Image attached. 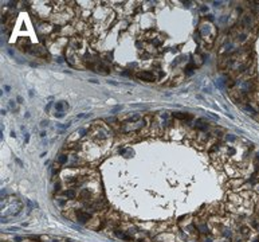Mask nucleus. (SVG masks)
I'll return each mask as SVG.
<instances>
[{"mask_svg":"<svg viewBox=\"0 0 259 242\" xmlns=\"http://www.w3.org/2000/svg\"><path fill=\"white\" fill-rule=\"evenodd\" d=\"M122 109V106H117V108H114V109L111 110V112H110V113H117V112H119V110Z\"/></svg>","mask_w":259,"mask_h":242,"instance_id":"10","label":"nucleus"},{"mask_svg":"<svg viewBox=\"0 0 259 242\" xmlns=\"http://www.w3.org/2000/svg\"><path fill=\"white\" fill-rule=\"evenodd\" d=\"M121 74H122L123 77H132V74H130V73H129V71H127V70L122 71V73H121Z\"/></svg>","mask_w":259,"mask_h":242,"instance_id":"11","label":"nucleus"},{"mask_svg":"<svg viewBox=\"0 0 259 242\" xmlns=\"http://www.w3.org/2000/svg\"><path fill=\"white\" fill-rule=\"evenodd\" d=\"M67 160H69V156L67 155H61L59 158H58V164H66L67 163Z\"/></svg>","mask_w":259,"mask_h":242,"instance_id":"8","label":"nucleus"},{"mask_svg":"<svg viewBox=\"0 0 259 242\" xmlns=\"http://www.w3.org/2000/svg\"><path fill=\"white\" fill-rule=\"evenodd\" d=\"M75 215H77V219H78L79 223H86L87 221H90L91 215L86 211H82V210H77L75 211Z\"/></svg>","mask_w":259,"mask_h":242,"instance_id":"2","label":"nucleus"},{"mask_svg":"<svg viewBox=\"0 0 259 242\" xmlns=\"http://www.w3.org/2000/svg\"><path fill=\"white\" fill-rule=\"evenodd\" d=\"M239 234H240L242 237H244V238L250 237L251 227H250V226H247V225H242L240 227H239Z\"/></svg>","mask_w":259,"mask_h":242,"instance_id":"4","label":"nucleus"},{"mask_svg":"<svg viewBox=\"0 0 259 242\" xmlns=\"http://www.w3.org/2000/svg\"><path fill=\"white\" fill-rule=\"evenodd\" d=\"M173 117L177 120H192V116L187 115V113H181V112H175L173 113Z\"/></svg>","mask_w":259,"mask_h":242,"instance_id":"5","label":"nucleus"},{"mask_svg":"<svg viewBox=\"0 0 259 242\" xmlns=\"http://www.w3.org/2000/svg\"><path fill=\"white\" fill-rule=\"evenodd\" d=\"M195 128H196L198 131H207V129L210 128V125H208V123H206V120L204 119H199V120H196V123H195Z\"/></svg>","mask_w":259,"mask_h":242,"instance_id":"3","label":"nucleus"},{"mask_svg":"<svg viewBox=\"0 0 259 242\" xmlns=\"http://www.w3.org/2000/svg\"><path fill=\"white\" fill-rule=\"evenodd\" d=\"M136 78L144 81V82H154L156 81V75L150 71H138L136 74Z\"/></svg>","mask_w":259,"mask_h":242,"instance_id":"1","label":"nucleus"},{"mask_svg":"<svg viewBox=\"0 0 259 242\" xmlns=\"http://www.w3.org/2000/svg\"><path fill=\"white\" fill-rule=\"evenodd\" d=\"M50 108H51V102H50V104L46 106V110H50Z\"/></svg>","mask_w":259,"mask_h":242,"instance_id":"21","label":"nucleus"},{"mask_svg":"<svg viewBox=\"0 0 259 242\" xmlns=\"http://www.w3.org/2000/svg\"><path fill=\"white\" fill-rule=\"evenodd\" d=\"M9 105H11V108H15V102H13V101H9Z\"/></svg>","mask_w":259,"mask_h":242,"instance_id":"20","label":"nucleus"},{"mask_svg":"<svg viewBox=\"0 0 259 242\" xmlns=\"http://www.w3.org/2000/svg\"><path fill=\"white\" fill-rule=\"evenodd\" d=\"M206 19H208V20H214V15H206Z\"/></svg>","mask_w":259,"mask_h":242,"instance_id":"12","label":"nucleus"},{"mask_svg":"<svg viewBox=\"0 0 259 242\" xmlns=\"http://www.w3.org/2000/svg\"><path fill=\"white\" fill-rule=\"evenodd\" d=\"M207 9H208V8H207V7H202V8H200V11H202V12H206Z\"/></svg>","mask_w":259,"mask_h":242,"instance_id":"19","label":"nucleus"},{"mask_svg":"<svg viewBox=\"0 0 259 242\" xmlns=\"http://www.w3.org/2000/svg\"><path fill=\"white\" fill-rule=\"evenodd\" d=\"M89 82H91V84H98V81H95V79H89Z\"/></svg>","mask_w":259,"mask_h":242,"instance_id":"17","label":"nucleus"},{"mask_svg":"<svg viewBox=\"0 0 259 242\" xmlns=\"http://www.w3.org/2000/svg\"><path fill=\"white\" fill-rule=\"evenodd\" d=\"M28 139H30V136H28V133H26V143H28Z\"/></svg>","mask_w":259,"mask_h":242,"instance_id":"23","label":"nucleus"},{"mask_svg":"<svg viewBox=\"0 0 259 242\" xmlns=\"http://www.w3.org/2000/svg\"><path fill=\"white\" fill-rule=\"evenodd\" d=\"M63 195H65L67 199H75V198H77V192H75L74 190H71V188L66 190V191L63 192Z\"/></svg>","mask_w":259,"mask_h":242,"instance_id":"6","label":"nucleus"},{"mask_svg":"<svg viewBox=\"0 0 259 242\" xmlns=\"http://www.w3.org/2000/svg\"><path fill=\"white\" fill-rule=\"evenodd\" d=\"M212 4L215 5V7H220V4H222V1H214Z\"/></svg>","mask_w":259,"mask_h":242,"instance_id":"14","label":"nucleus"},{"mask_svg":"<svg viewBox=\"0 0 259 242\" xmlns=\"http://www.w3.org/2000/svg\"><path fill=\"white\" fill-rule=\"evenodd\" d=\"M16 100H18V102H23V98H22V97H18Z\"/></svg>","mask_w":259,"mask_h":242,"instance_id":"22","label":"nucleus"},{"mask_svg":"<svg viewBox=\"0 0 259 242\" xmlns=\"http://www.w3.org/2000/svg\"><path fill=\"white\" fill-rule=\"evenodd\" d=\"M63 101H61V102H57L55 104V109L58 110V112H63V104H62Z\"/></svg>","mask_w":259,"mask_h":242,"instance_id":"9","label":"nucleus"},{"mask_svg":"<svg viewBox=\"0 0 259 242\" xmlns=\"http://www.w3.org/2000/svg\"><path fill=\"white\" fill-rule=\"evenodd\" d=\"M47 124H48V121H42V123H40V127H47Z\"/></svg>","mask_w":259,"mask_h":242,"instance_id":"15","label":"nucleus"},{"mask_svg":"<svg viewBox=\"0 0 259 242\" xmlns=\"http://www.w3.org/2000/svg\"><path fill=\"white\" fill-rule=\"evenodd\" d=\"M55 117H63V112H58V113H55Z\"/></svg>","mask_w":259,"mask_h":242,"instance_id":"13","label":"nucleus"},{"mask_svg":"<svg viewBox=\"0 0 259 242\" xmlns=\"http://www.w3.org/2000/svg\"><path fill=\"white\" fill-rule=\"evenodd\" d=\"M16 163H18L19 166H20V167H23V163H22V162H20V160H19V159H16Z\"/></svg>","mask_w":259,"mask_h":242,"instance_id":"18","label":"nucleus"},{"mask_svg":"<svg viewBox=\"0 0 259 242\" xmlns=\"http://www.w3.org/2000/svg\"><path fill=\"white\" fill-rule=\"evenodd\" d=\"M227 140H230V141H234V140H235V137H234V136H227Z\"/></svg>","mask_w":259,"mask_h":242,"instance_id":"16","label":"nucleus"},{"mask_svg":"<svg viewBox=\"0 0 259 242\" xmlns=\"http://www.w3.org/2000/svg\"><path fill=\"white\" fill-rule=\"evenodd\" d=\"M115 235H117L118 238H121V239H123V241H132V237L126 235V234L123 233V231H121V230H117V231H115Z\"/></svg>","mask_w":259,"mask_h":242,"instance_id":"7","label":"nucleus"}]
</instances>
